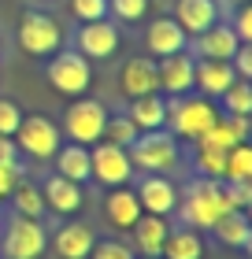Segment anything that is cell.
Here are the masks:
<instances>
[{"mask_svg": "<svg viewBox=\"0 0 252 259\" xmlns=\"http://www.w3.org/2000/svg\"><path fill=\"white\" fill-rule=\"evenodd\" d=\"M174 211L182 215V226H189V230L200 233V230H211L215 222H219V215L230 211V204H226L219 182L200 178V182H193L186 189V196H178V207Z\"/></svg>", "mask_w": 252, "mask_h": 259, "instance_id": "6da1fadb", "label": "cell"}, {"mask_svg": "<svg viewBox=\"0 0 252 259\" xmlns=\"http://www.w3.org/2000/svg\"><path fill=\"white\" fill-rule=\"evenodd\" d=\"M130 152V163L134 170H145V174H167L178 167V137L171 130H145V134L134 137V145L126 148Z\"/></svg>", "mask_w": 252, "mask_h": 259, "instance_id": "7a4b0ae2", "label": "cell"}, {"mask_svg": "<svg viewBox=\"0 0 252 259\" xmlns=\"http://www.w3.org/2000/svg\"><path fill=\"white\" fill-rule=\"evenodd\" d=\"M215 119H219V108L211 104V97H174L171 104H167V122L171 126L174 137H186V141H200L208 130L215 126Z\"/></svg>", "mask_w": 252, "mask_h": 259, "instance_id": "3957f363", "label": "cell"}, {"mask_svg": "<svg viewBox=\"0 0 252 259\" xmlns=\"http://www.w3.org/2000/svg\"><path fill=\"white\" fill-rule=\"evenodd\" d=\"M104 122H107V108H104L100 100L75 97V104H70L67 115H63V137H70V145L93 148V145L100 141Z\"/></svg>", "mask_w": 252, "mask_h": 259, "instance_id": "277c9868", "label": "cell"}, {"mask_svg": "<svg viewBox=\"0 0 252 259\" xmlns=\"http://www.w3.org/2000/svg\"><path fill=\"white\" fill-rule=\"evenodd\" d=\"M45 78L52 81L56 93L63 97H82L93 81V70H89V60L78 56L75 49H63V52H52L49 67H45Z\"/></svg>", "mask_w": 252, "mask_h": 259, "instance_id": "5b68a950", "label": "cell"}, {"mask_svg": "<svg viewBox=\"0 0 252 259\" xmlns=\"http://www.w3.org/2000/svg\"><path fill=\"white\" fill-rule=\"evenodd\" d=\"M11 141H15V148H22L33 159H52L56 148L63 145V134H59V126L52 119H45V115H22V122H19Z\"/></svg>", "mask_w": 252, "mask_h": 259, "instance_id": "8992f818", "label": "cell"}, {"mask_svg": "<svg viewBox=\"0 0 252 259\" xmlns=\"http://www.w3.org/2000/svg\"><path fill=\"white\" fill-rule=\"evenodd\" d=\"M19 45L30 56H52L63 45V26L45 11H26L19 22Z\"/></svg>", "mask_w": 252, "mask_h": 259, "instance_id": "52a82bcc", "label": "cell"}, {"mask_svg": "<svg viewBox=\"0 0 252 259\" xmlns=\"http://www.w3.org/2000/svg\"><path fill=\"white\" fill-rule=\"evenodd\" d=\"M89 170L100 185H126L134 178V163H130V152L119 145H107V141H97L89 148Z\"/></svg>", "mask_w": 252, "mask_h": 259, "instance_id": "ba28073f", "label": "cell"}, {"mask_svg": "<svg viewBox=\"0 0 252 259\" xmlns=\"http://www.w3.org/2000/svg\"><path fill=\"white\" fill-rule=\"evenodd\" d=\"M49 244V233L38 219H26V215H15L4 230V255L8 259H38Z\"/></svg>", "mask_w": 252, "mask_h": 259, "instance_id": "9c48e42d", "label": "cell"}, {"mask_svg": "<svg viewBox=\"0 0 252 259\" xmlns=\"http://www.w3.org/2000/svg\"><path fill=\"white\" fill-rule=\"evenodd\" d=\"M134 193H137L141 211H145V215H160V219L171 215V211L178 207V196H182V193L174 189V182L167 178V174H145Z\"/></svg>", "mask_w": 252, "mask_h": 259, "instance_id": "30bf717a", "label": "cell"}, {"mask_svg": "<svg viewBox=\"0 0 252 259\" xmlns=\"http://www.w3.org/2000/svg\"><path fill=\"white\" fill-rule=\"evenodd\" d=\"M78 56H86V60H107V56H115L119 52V30L112 26L107 19H97V22H82V30H78Z\"/></svg>", "mask_w": 252, "mask_h": 259, "instance_id": "8fae6325", "label": "cell"}, {"mask_svg": "<svg viewBox=\"0 0 252 259\" xmlns=\"http://www.w3.org/2000/svg\"><path fill=\"white\" fill-rule=\"evenodd\" d=\"M193 63L197 60L189 52H174V56L156 60L160 93H167V97H186V93H193Z\"/></svg>", "mask_w": 252, "mask_h": 259, "instance_id": "7c38bea8", "label": "cell"}, {"mask_svg": "<svg viewBox=\"0 0 252 259\" xmlns=\"http://www.w3.org/2000/svg\"><path fill=\"white\" fill-rule=\"evenodd\" d=\"M237 33L230 30V22H215V26H208L204 33H197L193 37V60H230V56L237 52Z\"/></svg>", "mask_w": 252, "mask_h": 259, "instance_id": "4fadbf2b", "label": "cell"}, {"mask_svg": "<svg viewBox=\"0 0 252 259\" xmlns=\"http://www.w3.org/2000/svg\"><path fill=\"white\" fill-rule=\"evenodd\" d=\"M171 19L186 30V37H197L219 22V0H178Z\"/></svg>", "mask_w": 252, "mask_h": 259, "instance_id": "5bb4252c", "label": "cell"}, {"mask_svg": "<svg viewBox=\"0 0 252 259\" xmlns=\"http://www.w3.org/2000/svg\"><path fill=\"white\" fill-rule=\"evenodd\" d=\"M145 45L156 60H163V56H174V52H186L189 49V37L186 30L178 26L174 19H152L149 30H145Z\"/></svg>", "mask_w": 252, "mask_h": 259, "instance_id": "9a60e30c", "label": "cell"}, {"mask_svg": "<svg viewBox=\"0 0 252 259\" xmlns=\"http://www.w3.org/2000/svg\"><path fill=\"white\" fill-rule=\"evenodd\" d=\"M237 81L230 60H197L193 63V85L200 89V97H223Z\"/></svg>", "mask_w": 252, "mask_h": 259, "instance_id": "2e32d148", "label": "cell"}, {"mask_svg": "<svg viewBox=\"0 0 252 259\" xmlns=\"http://www.w3.org/2000/svg\"><path fill=\"white\" fill-rule=\"evenodd\" d=\"M119 89H123L130 100H134V97H149V93H160L156 60H149V56H137V60H130V63L123 67V74H119Z\"/></svg>", "mask_w": 252, "mask_h": 259, "instance_id": "e0dca14e", "label": "cell"}, {"mask_svg": "<svg viewBox=\"0 0 252 259\" xmlns=\"http://www.w3.org/2000/svg\"><path fill=\"white\" fill-rule=\"evenodd\" d=\"M52 244H56L59 259H89L93 244H97V233H93V226H86V222H67V226H59Z\"/></svg>", "mask_w": 252, "mask_h": 259, "instance_id": "ac0fdd59", "label": "cell"}, {"mask_svg": "<svg viewBox=\"0 0 252 259\" xmlns=\"http://www.w3.org/2000/svg\"><path fill=\"white\" fill-rule=\"evenodd\" d=\"M104 215H107V222H112L115 230H130L141 215H145V211H141L134 189H126V185H115V189L107 193V200H104Z\"/></svg>", "mask_w": 252, "mask_h": 259, "instance_id": "d6986e66", "label": "cell"}, {"mask_svg": "<svg viewBox=\"0 0 252 259\" xmlns=\"http://www.w3.org/2000/svg\"><path fill=\"white\" fill-rule=\"evenodd\" d=\"M45 204H49L52 211H59V215H75V211H82V204H86V196H82V185L70 182V178H59V174H52L49 182H45Z\"/></svg>", "mask_w": 252, "mask_h": 259, "instance_id": "ffe728a7", "label": "cell"}, {"mask_svg": "<svg viewBox=\"0 0 252 259\" xmlns=\"http://www.w3.org/2000/svg\"><path fill=\"white\" fill-rule=\"evenodd\" d=\"M130 122L137 126V134H145V130H163L167 122V100L163 93H149V97H134L130 100Z\"/></svg>", "mask_w": 252, "mask_h": 259, "instance_id": "44dd1931", "label": "cell"}, {"mask_svg": "<svg viewBox=\"0 0 252 259\" xmlns=\"http://www.w3.org/2000/svg\"><path fill=\"white\" fill-rule=\"evenodd\" d=\"M130 230H134V248L141 252V259H152V255H160L171 226H167V219H160V215H141Z\"/></svg>", "mask_w": 252, "mask_h": 259, "instance_id": "7402d4cb", "label": "cell"}, {"mask_svg": "<svg viewBox=\"0 0 252 259\" xmlns=\"http://www.w3.org/2000/svg\"><path fill=\"white\" fill-rule=\"evenodd\" d=\"M211 233L219 237V244H226V248H248L252 244V222L245 211H226V215H219V222L211 226Z\"/></svg>", "mask_w": 252, "mask_h": 259, "instance_id": "603a6c76", "label": "cell"}, {"mask_svg": "<svg viewBox=\"0 0 252 259\" xmlns=\"http://www.w3.org/2000/svg\"><path fill=\"white\" fill-rule=\"evenodd\" d=\"M56 174L59 178H70V182H89L93 170H89V148L86 145H59L56 148Z\"/></svg>", "mask_w": 252, "mask_h": 259, "instance_id": "cb8c5ba5", "label": "cell"}, {"mask_svg": "<svg viewBox=\"0 0 252 259\" xmlns=\"http://www.w3.org/2000/svg\"><path fill=\"white\" fill-rule=\"evenodd\" d=\"M163 259H200L204 255V241H200V233L197 230H167V241H163V248H160Z\"/></svg>", "mask_w": 252, "mask_h": 259, "instance_id": "d4e9b609", "label": "cell"}, {"mask_svg": "<svg viewBox=\"0 0 252 259\" xmlns=\"http://www.w3.org/2000/svg\"><path fill=\"white\" fill-rule=\"evenodd\" d=\"M223 182H252V148L248 141L226 148V170H223Z\"/></svg>", "mask_w": 252, "mask_h": 259, "instance_id": "484cf974", "label": "cell"}, {"mask_svg": "<svg viewBox=\"0 0 252 259\" xmlns=\"http://www.w3.org/2000/svg\"><path fill=\"white\" fill-rule=\"evenodd\" d=\"M137 137V126L126 119V115H107V122L100 130V141H107V145H119V148H130Z\"/></svg>", "mask_w": 252, "mask_h": 259, "instance_id": "4316f807", "label": "cell"}, {"mask_svg": "<svg viewBox=\"0 0 252 259\" xmlns=\"http://www.w3.org/2000/svg\"><path fill=\"white\" fill-rule=\"evenodd\" d=\"M11 200H15V215H26V219H38L45 211V196L41 189H33V185L19 182L15 189H11Z\"/></svg>", "mask_w": 252, "mask_h": 259, "instance_id": "83f0119b", "label": "cell"}, {"mask_svg": "<svg viewBox=\"0 0 252 259\" xmlns=\"http://www.w3.org/2000/svg\"><path fill=\"white\" fill-rule=\"evenodd\" d=\"M223 108H226V115H252V81L237 78L223 93Z\"/></svg>", "mask_w": 252, "mask_h": 259, "instance_id": "f1b7e54d", "label": "cell"}, {"mask_svg": "<svg viewBox=\"0 0 252 259\" xmlns=\"http://www.w3.org/2000/svg\"><path fill=\"white\" fill-rule=\"evenodd\" d=\"M197 170H200V178H208V182H223L226 152L208 148V145H197Z\"/></svg>", "mask_w": 252, "mask_h": 259, "instance_id": "f546056e", "label": "cell"}, {"mask_svg": "<svg viewBox=\"0 0 252 259\" xmlns=\"http://www.w3.org/2000/svg\"><path fill=\"white\" fill-rule=\"evenodd\" d=\"M107 11H112L115 19H123V22H141L149 15V0H107Z\"/></svg>", "mask_w": 252, "mask_h": 259, "instance_id": "4dcf8cb0", "label": "cell"}, {"mask_svg": "<svg viewBox=\"0 0 252 259\" xmlns=\"http://www.w3.org/2000/svg\"><path fill=\"white\" fill-rule=\"evenodd\" d=\"M219 185H223L226 204H230L234 211H245L252 204V182H219Z\"/></svg>", "mask_w": 252, "mask_h": 259, "instance_id": "1f68e13d", "label": "cell"}, {"mask_svg": "<svg viewBox=\"0 0 252 259\" xmlns=\"http://www.w3.org/2000/svg\"><path fill=\"white\" fill-rule=\"evenodd\" d=\"M70 15L78 22H97L107 15V0H70Z\"/></svg>", "mask_w": 252, "mask_h": 259, "instance_id": "d6a6232c", "label": "cell"}, {"mask_svg": "<svg viewBox=\"0 0 252 259\" xmlns=\"http://www.w3.org/2000/svg\"><path fill=\"white\" fill-rule=\"evenodd\" d=\"M22 122V108L15 100H0V134L4 137H15V130Z\"/></svg>", "mask_w": 252, "mask_h": 259, "instance_id": "836d02e7", "label": "cell"}, {"mask_svg": "<svg viewBox=\"0 0 252 259\" xmlns=\"http://www.w3.org/2000/svg\"><path fill=\"white\" fill-rule=\"evenodd\" d=\"M89 259H134V248H126L123 241H97Z\"/></svg>", "mask_w": 252, "mask_h": 259, "instance_id": "e575fe53", "label": "cell"}, {"mask_svg": "<svg viewBox=\"0 0 252 259\" xmlns=\"http://www.w3.org/2000/svg\"><path fill=\"white\" fill-rule=\"evenodd\" d=\"M230 30L237 33V41H241V45H252V8H248V4L237 8V15H234V22H230Z\"/></svg>", "mask_w": 252, "mask_h": 259, "instance_id": "d590c367", "label": "cell"}, {"mask_svg": "<svg viewBox=\"0 0 252 259\" xmlns=\"http://www.w3.org/2000/svg\"><path fill=\"white\" fill-rule=\"evenodd\" d=\"M22 178H19V163L15 159H4L0 163V200L4 196H11V189H15Z\"/></svg>", "mask_w": 252, "mask_h": 259, "instance_id": "8d00e7d4", "label": "cell"}, {"mask_svg": "<svg viewBox=\"0 0 252 259\" xmlns=\"http://www.w3.org/2000/svg\"><path fill=\"white\" fill-rule=\"evenodd\" d=\"M230 67H234V74L237 78H252V49H248V45H237V52L230 56Z\"/></svg>", "mask_w": 252, "mask_h": 259, "instance_id": "74e56055", "label": "cell"}, {"mask_svg": "<svg viewBox=\"0 0 252 259\" xmlns=\"http://www.w3.org/2000/svg\"><path fill=\"white\" fill-rule=\"evenodd\" d=\"M4 159H15V141L0 134V163H4Z\"/></svg>", "mask_w": 252, "mask_h": 259, "instance_id": "f35d334b", "label": "cell"}, {"mask_svg": "<svg viewBox=\"0 0 252 259\" xmlns=\"http://www.w3.org/2000/svg\"><path fill=\"white\" fill-rule=\"evenodd\" d=\"M230 4H248V0H230Z\"/></svg>", "mask_w": 252, "mask_h": 259, "instance_id": "ab89813d", "label": "cell"}, {"mask_svg": "<svg viewBox=\"0 0 252 259\" xmlns=\"http://www.w3.org/2000/svg\"><path fill=\"white\" fill-rule=\"evenodd\" d=\"M152 259H160V255H152Z\"/></svg>", "mask_w": 252, "mask_h": 259, "instance_id": "60d3db41", "label": "cell"}]
</instances>
